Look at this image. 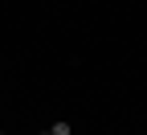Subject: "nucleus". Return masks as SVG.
Listing matches in <instances>:
<instances>
[{"mask_svg":"<svg viewBox=\"0 0 147 135\" xmlns=\"http://www.w3.org/2000/svg\"><path fill=\"white\" fill-rule=\"evenodd\" d=\"M49 135H74V131H69V123H53V127H49Z\"/></svg>","mask_w":147,"mask_h":135,"instance_id":"1","label":"nucleus"},{"mask_svg":"<svg viewBox=\"0 0 147 135\" xmlns=\"http://www.w3.org/2000/svg\"><path fill=\"white\" fill-rule=\"evenodd\" d=\"M41 135H49V131H41Z\"/></svg>","mask_w":147,"mask_h":135,"instance_id":"2","label":"nucleus"}]
</instances>
